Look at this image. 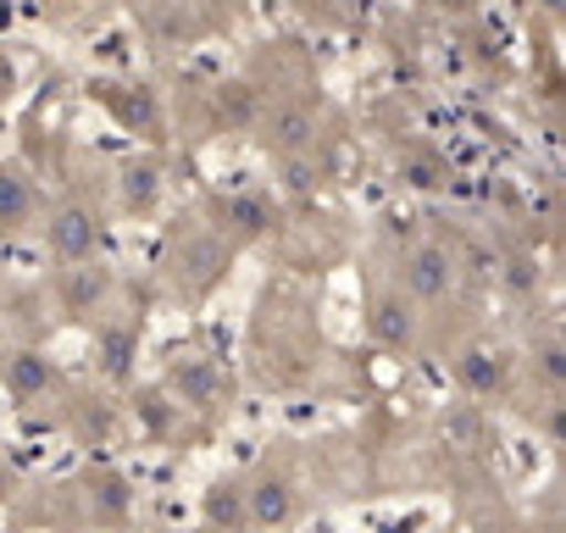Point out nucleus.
Here are the masks:
<instances>
[{
    "label": "nucleus",
    "mask_w": 566,
    "mask_h": 533,
    "mask_svg": "<svg viewBox=\"0 0 566 533\" xmlns=\"http://www.w3.org/2000/svg\"><path fill=\"white\" fill-rule=\"evenodd\" d=\"M439 266H444V255H433V250H422V255H417V273H411V279H417V290H422V295L444 290V273H439Z\"/></svg>",
    "instance_id": "nucleus-1"
}]
</instances>
